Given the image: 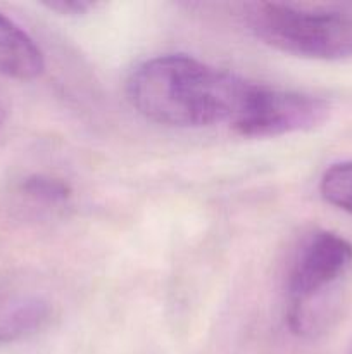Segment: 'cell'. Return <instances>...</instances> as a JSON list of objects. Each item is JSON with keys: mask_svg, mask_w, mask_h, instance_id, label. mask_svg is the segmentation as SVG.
<instances>
[{"mask_svg": "<svg viewBox=\"0 0 352 354\" xmlns=\"http://www.w3.org/2000/svg\"><path fill=\"white\" fill-rule=\"evenodd\" d=\"M254 82L186 54L144 61L126 82L128 100L152 123L204 128L233 123Z\"/></svg>", "mask_w": 352, "mask_h": 354, "instance_id": "1", "label": "cell"}, {"mask_svg": "<svg viewBox=\"0 0 352 354\" xmlns=\"http://www.w3.org/2000/svg\"><path fill=\"white\" fill-rule=\"evenodd\" d=\"M252 33L285 54L316 61L352 57V9L290 2H252L244 7Z\"/></svg>", "mask_w": 352, "mask_h": 354, "instance_id": "2", "label": "cell"}, {"mask_svg": "<svg viewBox=\"0 0 352 354\" xmlns=\"http://www.w3.org/2000/svg\"><path fill=\"white\" fill-rule=\"evenodd\" d=\"M352 268V242L330 230L313 232L297 251L289 273V325L293 334L313 337L314 306H323Z\"/></svg>", "mask_w": 352, "mask_h": 354, "instance_id": "3", "label": "cell"}, {"mask_svg": "<svg viewBox=\"0 0 352 354\" xmlns=\"http://www.w3.org/2000/svg\"><path fill=\"white\" fill-rule=\"evenodd\" d=\"M328 116L330 104L321 97L254 83L231 127L242 137L268 138L314 130Z\"/></svg>", "mask_w": 352, "mask_h": 354, "instance_id": "4", "label": "cell"}, {"mask_svg": "<svg viewBox=\"0 0 352 354\" xmlns=\"http://www.w3.org/2000/svg\"><path fill=\"white\" fill-rule=\"evenodd\" d=\"M50 304L30 290L0 283V344L31 337L50 320Z\"/></svg>", "mask_w": 352, "mask_h": 354, "instance_id": "5", "label": "cell"}, {"mask_svg": "<svg viewBox=\"0 0 352 354\" xmlns=\"http://www.w3.org/2000/svg\"><path fill=\"white\" fill-rule=\"evenodd\" d=\"M45 57L37 41L10 17L0 12V75L17 82L41 76Z\"/></svg>", "mask_w": 352, "mask_h": 354, "instance_id": "6", "label": "cell"}, {"mask_svg": "<svg viewBox=\"0 0 352 354\" xmlns=\"http://www.w3.org/2000/svg\"><path fill=\"white\" fill-rule=\"evenodd\" d=\"M16 194L37 206L57 207L71 201L72 189L64 178L48 173H31L17 182Z\"/></svg>", "mask_w": 352, "mask_h": 354, "instance_id": "7", "label": "cell"}, {"mask_svg": "<svg viewBox=\"0 0 352 354\" xmlns=\"http://www.w3.org/2000/svg\"><path fill=\"white\" fill-rule=\"evenodd\" d=\"M320 192L328 204L352 214V161L331 165L321 176Z\"/></svg>", "mask_w": 352, "mask_h": 354, "instance_id": "8", "label": "cell"}, {"mask_svg": "<svg viewBox=\"0 0 352 354\" xmlns=\"http://www.w3.org/2000/svg\"><path fill=\"white\" fill-rule=\"evenodd\" d=\"M43 7L61 14V16H79V14H86L90 9H93L95 3L83 2V0H72V2L59 0V2H45Z\"/></svg>", "mask_w": 352, "mask_h": 354, "instance_id": "9", "label": "cell"}, {"mask_svg": "<svg viewBox=\"0 0 352 354\" xmlns=\"http://www.w3.org/2000/svg\"><path fill=\"white\" fill-rule=\"evenodd\" d=\"M3 121H6V106H3L2 99H0V128L3 127Z\"/></svg>", "mask_w": 352, "mask_h": 354, "instance_id": "10", "label": "cell"}]
</instances>
